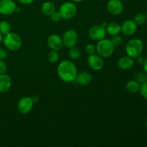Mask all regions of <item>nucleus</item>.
Here are the masks:
<instances>
[{
  "label": "nucleus",
  "mask_w": 147,
  "mask_h": 147,
  "mask_svg": "<svg viewBox=\"0 0 147 147\" xmlns=\"http://www.w3.org/2000/svg\"><path fill=\"white\" fill-rule=\"evenodd\" d=\"M57 73L59 78L62 81L65 83H71L76 80L78 74V69L73 61L64 60L59 63Z\"/></svg>",
  "instance_id": "nucleus-1"
},
{
  "label": "nucleus",
  "mask_w": 147,
  "mask_h": 147,
  "mask_svg": "<svg viewBox=\"0 0 147 147\" xmlns=\"http://www.w3.org/2000/svg\"><path fill=\"white\" fill-rule=\"evenodd\" d=\"M144 51V43L139 38H133L129 40L126 45V53L133 59L141 56Z\"/></svg>",
  "instance_id": "nucleus-2"
},
{
  "label": "nucleus",
  "mask_w": 147,
  "mask_h": 147,
  "mask_svg": "<svg viewBox=\"0 0 147 147\" xmlns=\"http://www.w3.org/2000/svg\"><path fill=\"white\" fill-rule=\"evenodd\" d=\"M3 43L7 50L10 51H17L22 45V40L18 34L11 32L4 35Z\"/></svg>",
  "instance_id": "nucleus-3"
},
{
  "label": "nucleus",
  "mask_w": 147,
  "mask_h": 147,
  "mask_svg": "<svg viewBox=\"0 0 147 147\" xmlns=\"http://www.w3.org/2000/svg\"><path fill=\"white\" fill-rule=\"evenodd\" d=\"M96 53L103 58H108L113 55L114 52L115 46L112 43L111 40L104 38L98 41L96 45Z\"/></svg>",
  "instance_id": "nucleus-4"
},
{
  "label": "nucleus",
  "mask_w": 147,
  "mask_h": 147,
  "mask_svg": "<svg viewBox=\"0 0 147 147\" xmlns=\"http://www.w3.org/2000/svg\"><path fill=\"white\" fill-rule=\"evenodd\" d=\"M59 12L63 20H71L77 13V6L73 1H65L60 5Z\"/></svg>",
  "instance_id": "nucleus-5"
},
{
  "label": "nucleus",
  "mask_w": 147,
  "mask_h": 147,
  "mask_svg": "<svg viewBox=\"0 0 147 147\" xmlns=\"http://www.w3.org/2000/svg\"><path fill=\"white\" fill-rule=\"evenodd\" d=\"M88 34L91 40L98 42L106 38L107 32L105 27H103L100 24H96V25L90 27V28L88 30Z\"/></svg>",
  "instance_id": "nucleus-6"
},
{
  "label": "nucleus",
  "mask_w": 147,
  "mask_h": 147,
  "mask_svg": "<svg viewBox=\"0 0 147 147\" xmlns=\"http://www.w3.org/2000/svg\"><path fill=\"white\" fill-rule=\"evenodd\" d=\"M62 40H63V45L70 48V47L76 46V45L78 42V34L75 30H68L64 32L62 37Z\"/></svg>",
  "instance_id": "nucleus-7"
},
{
  "label": "nucleus",
  "mask_w": 147,
  "mask_h": 147,
  "mask_svg": "<svg viewBox=\"0 0 147 147\" xmlns=\"http://www.w3.org/2000/svg\"><path fill=\"white\" fill-rule=\"evenodd\" d=\"M34 103V102L32 98L27 97V96L22 97L20 99L17 103V111L21 114H27L32 110Z\"/></svg>",
  "instance_id": "nucleus-8"
},
{
  "label": "nucleus",
  "mask_w": 147,
  "mask_h": 147,
  "mask_svg": "<svg viewBox=\"0 0 147 147\" xmlns=\"http://www.w3.org/2000/svg\"><path fill=\"white\" fill-rule=\"evenodd\" d=\"M88 65L93 70L98 71L100 70L104 66V61L103 57H100L98 54L89 55L87 58Z\"/></svg>",
  "instance_id": "nucleus-9"
},
{
  "label": "nucleus",
  "mask_w": 147,
  "mask_h": 147,
  "mask_svg": "<svg viewBox=\"0 0 147 147\" xmlns=\"http://www.w3.org/2000/svg\"><path fill=\"white\" fill-rule=\"evenodd\" d=\"M17 4L14 0H1L0 1V14L10 15L15 12Z\"/></svg>",
  "instance_id": "nucleus-10"
},
{
  "label": "nucleus",
  "mask_w": 147,
  "mask_h": 147,
  "mask_svg": "<svg viewBox=\"0 0 147 147\" xmlns=\"http://www.w3.org/2000/svg\"><path fill=\"white\" fill-rule=\"evenodd\" d=\"M123 4L121 0H109L107 4V9L111 14L120 15L123 11Z\"/></svg>",
  "instance_id": "nucleus-11"
},
{
  "label": "nucleus",
  "mask_w": 147,
  "mask_h": 147,
  "mask_svg": "<svg viewBox=\"0 0 147 147\" xmlns=\"http://www.w3.org/2000/svg\"><path fill=\"white\" fill-rule=\"evenodd\" d=\"M121 32L126 36H132L136 33L137 30V24L134 20H125L121 24Z\"/></svg>",
  "instance_id": "nucleus-12"
},
{
  "label": "nucleus",
  "mask_w": 147,
  "mask_h": 147,
  "mask_svg": "<svg viewBox=\"0 0 147 147\" xmlns=\"http://www.w3.org/2000/svg\"><path fill=\"white\" fill-rule=\"evenodd\" d=\"M47 43L48 47L51 50H56V51H59L61 50L63 46L62 37L56 34H53L49 36L47 40Z\"/></svg>",
  "instance_id": "nucleus-13"
},
{
  "label": "nucleus",
  "mask_w": 147,
  "mask_h": 147,
  "mask_svg": "<svg viewBox=\"0 0 147 147\" xmlns=\"http://www.w3.org/2000/svg\"><path fill=\"white\" fill-rule=\"evenodd\" d=\"M12 86L11 77L7 73L0 74V93L8 92Z\"/></svg>",
  "instance_id": "nucleus-14"
},
{
  "label": "nucleus",
  "mask_w": 147,
  "mask_h": 147,
  "mask_svg": "<svg viewBox=\"0 0 147 147\" xmlns=\"http://www.w3.org/2000/svg\"><path fill=\"white\" fill-rule=\"evenodd\" d=\"M134 59L129 56H123L117 62V65L119 69L123 70H128L131 68L134 65Z\"/></svg>",
  "instance_id": "nucleus-15"
},
{
  "label": "nucleus",
  "mask_w": 147,
  "mask_h": 147,
  "mask_svg": "<svg viewBox=\"0 0 147 147\" xmlns=\"http://www.w3.org/2000/svg\"><path fill=\"white\" fill-rule=\"evenodd\" d=\"M76 82L82 86H87L92 81V76L87 71H82L78 73L76 76Z\"/></svg>",
  "instance_id": "nucleus-16"
},
{
  "label": "nucleus",
  "mask_w": 147,
  "mask_h": 147,
  "mask_svg": "<svg viewBox=\"0 0 147 147\" xmlns=\"http://www.w3.org/2000/svg\"><path fill=\"white\" fill-rule=\"evenodd\" d=\"M41 11L45 16H50L54 11H56L55 5L53 2L50 1H45L41 7Z\"/></svg>",
  "instance_id": "nucleus-17"
},
{
  "label": "nucleus",
  "mask_w": 147,
  "mask_h": 147,
  "mask_svg": "<svg viewBox=\"0 0 147 147\" xmlns=\"http://www.w3.org/2000/svg\"><path fill=\"white\" fill-rule=\"evenodd\" d=\"M106 32L112 36L117 35L121 32V26L118 22H111L106 27Z\"/></svg>",
  "instance_id": "nucleus-18"
},
{
  "label": "nucleus",
  "mask_w": 147,
  "mask_h": 147,
  "mask_svg": "<svg viewBox=\"0 0 147 147\" xmlns=\"http://www.w3.org/2000/svg\"><path fill=\"white\" fill-rule=\"evenodd\" d=\"M126 90L131 93H136L139 91L140 83H138L136 80H129L126 85Z\"/></svg>",
  "instance_id": "nucleus-19"
},
{
  "label": "nucleus",
  "mask_w": 147,
  "mask_h": 147,
  "mask_svg": "<svg viewBox=\"0 0 147 147\" xmlns=\"http://www.w3.org/2000/svg\"><path fill=\"white\" fill-rule=\"evenodd\" d=\"M68 55L71 60H78L81 55V52L79 48H78L76 46L70 47L68 51Z\"/></svg>",
  "instance_id": "nucleus-20"
},
{
  "label": "nucleus",
  "mask_w": 147,
  "mask_h": 147,
  "mask_svg": "<svg viewBox=\"0 0 147 147\" xmlns=\"http://www.w3.org/2000/svg\"><path fill=\"white\" fill-rule=\"evenodd\" d=\"M11 24L8 22L5 21V20H3V21L0 22V32L3 35H6V34H9V32H11Z\"/></svg>",
  "instance_id": "nucleus-21"
},
{
  "label": "nucleus",
  "mask_w": 147,
  "mask_h": 147,
  "mask_svg": "<svg viewBox=\"0 0 147 147\" xmlns=\"http://www.w3.org/2000/svg\"><path fill=\"white\" fill-rule=\"evenodd\" d=\"M59 59H60V55H59L58 51L51 50L47 54V60L50 63H53V64L56 63L59 61Z\"/></svg>",
  "instance_id": "nucleus-22"
},
{
  "label": "nucleus",
  "mask_w": 147,
  "mask_h": 147,
  "mask_svg": "<svg viewBox=\"0 0 147 147\" xmlns=\"http://www.w3.org/2000/svg\"><path fill=\"white\" fill-rule=\"evenodd\" d=\"M134 21L137 25H143L146 22V16L144 13H138L135 15Z\"/></svg>",
  "instance_id": "nucleus-23"
},
{
  "label": "nucleus",
  "mask_w": 147,
  "mask_h": 147,
  "mask_svg": "<svg viewBox=\"0 0 147 147\" xmlns=\"http://www.w3.org/2000/svg\"><path fill=\"white\" fill-rule=\"evenodd\" d=\"M136 80L140 84L146 83L147 82V73L145 71L138 72L136 75Z\"/></svg>",
  "instance_id": "nucleus-24"
},
{
  "label": "nucleus",
  "mask_w": 147,
  "mask_h": 147,
  "mask_svg": "<svg viewBox=\"0 0 147 147\" xmlns=\"http://www.w3.org/2000/svg\"><path fill=\"white\" fill-rule=\"evenodd\" d=\"M139 92L144 98L147 100V82L140 84V88H139Z\"/></svg>",
  "instance_id": "nucleus-25"
},
{
  "label": "nucleus",
  "mask_w": 147,
  "mask_h": 147,
  "mask_svg": "<svg viewBox=\"0 0 147 147\" xmlns=\"http://www.w3.org/2000/svg\"><path fill=\"white\" fill-rule=\"evenodd\" d=\"M111 42L113 44V45L115 47H117V46H119L121 45L122 42H123V40H122V37H121L119 34H117V35L113 36V37L111 38Z\"/></svg>",
  "instance_id": "nucleus-26"
},
{
  "label": "nucleus",
  "mask_w": 147,
  "mask_h": 147,
  "mask_svg": "<svg viewBox=\"0 0 147 147\" xmlns=\"http://www.w3.org/2000/svg\"><path fill=\"white\" fill-rule=\"evenodd\" d=\"M86 51L88 55L94 54L96 53V47L93 44H88L86 47Z\"/></svg>",
  "instance_id": "nucleus-27"
},
{
  "label": "nucleus",
  "mask_w": 147,
  "mask_h": 147,
  "mask_svg": "<svg viewBox=\"0 0 147 147\" xmlns=\"http://www.w3.org/2000/svg\"><path fill=\"white\" fill-rule=\"evenodd\" d=\"M50 17V19H51V20L53 22H58L60 21V20L62 19L60 12L57 11H54V12H53Z\"/></svg>",
  "instance_id": "nucleus-28"
},
{
  "label": "nucleus",
  "mask_w": 147,
  "mask_h": 147,
  "mask_svg": "<svg viewBox=\"0 0 147 147\" xmlns=\"http://www.w3.org/2000/svg\"><path fill=\"white\" fill-rule=\"evenodd\" d=\"M7 71V65L4 60H0V74H4Z\"/></svg>",
  "instance_id": "nucleus-29"
},
{
  "label": "nucleus",
  "mask_w": 147,
  "mask_h": 147,
  "mask_svg": "<svg viewBox=\"0 0 147 147\" xmlns=\"http://www.w3.org/2000/svg\"><path fill=\"white\" fill-rule=\"evenodd\" d=\"M8 53L4 49L0 47V60H5L7 58Z\"/></svg>",
  "instance_id": "nucleus-30"
},
{
  "label": "nucleus",
  "mask_w": 147,
  "mask_h": 147,
  "mask_svg": "<svg viewBox=\"0 0 147 147\" xmlns=\"http://www.w3.org/2000/svg\"><path fill=\"white\" fill-rule=\"evenodd\" d=\"M17 1L22 4H32L34 0H17Z\"/></svg>",
  "instance_id": "nucleus-31"
},
{
  "label": "nucleus",
  "mask_w": 147,
  "mask_h": 147,
  "mask_svg": "<svg viewBox=\"0 0 147 147\" xmlns=\"http://www.w3.org/2000/svg\"><path fill=\"white\" fill-rule=\"evenodd\" d=\"M136 63H137L138 64H139V65L144 64V60L143 57H142V55L139 56V57H138L137 58H136Z\"/></svg>",
  "instance_id": "nucleus-32"
},
{
  "label": "nucleus",
  "mask_w": 147,
  "mask_h": 147,
  "mask_svg": "<svg viewBox=\"0 0 147 147\" xmlns=\"http://www.w3.org/2000/svg\"><path fill=\"white\" fill-rule=\"evenodd\" d=\"M143 65H144V71L147 73V57L144 60Z\"/></svg>",
  "instance_id": "nucleus-33"
},
{
  "label": "nucleus",
  "mask_w": 147,
  "mask_h": 147,
  "mask_svg": "<svg viewBox=\"0 0 147 147\" xmlns=\"http://www.w3.org/2000/svg\"><path fill=\"white\" fill-rule=\"evenodd\" d=\"M100 25L103 26V27H105V28H106V27H107V25H108V23L106 22H103L101 23V24H100Z\"/></svg>",
  "instance_id": "nucleus-34"
},
{
  "label": "nucleus",
  "mask_w": 147,
  "mask_h": 147,
  "mask_svg": "<svg viewBox=\"0 0 147 147\" xmlns=\"http://www.w3.org/2000/svg\"><path fill=\"white\" fill-rule=\"evenodd\" d=\"M3 39H4V35L0 32V43H1L3 42Z\"/></svg>",
  "instance_id": "nucleus-35"
},
{
  "label": "nucleus",
  "mask_w": 147,
  "mask_h": 147,
  "mask_svg": "<svg viewBox=\"0 0 147 147\" xmlns=\"http://www.w3.org/2000/svg\"><path fill=\"white\" fill-rule=\"evenodd\" d=\"M72 1H73L74 3H79V2H82L84 0H71Z\"/></svg>",
  "instance_id": "nucleus-36"
},
{
  "label": "nucleus",
  "mask_w": 147,
  "mask_h": 147,
  "mask_svg": "<svg viewBox=\"0 0 147 147\" xmlns=\"http://www.w3.org/2000/svg\"><path fill=\"white\" fill-rule=\"evenodd\" d=\"M146 127L147 128V119H146Z\"/></svg>",
  "instance_id": "nucleus-37"
},
{
  "label": "nucleus",
  "mask_w": 147,
  "mask_h": 147,
  "mask_svg": "<svg viewBox=\"0 0 147 147\" xmlns=\"http://www.w3.org/2000/svg\"><path fill=\"white\" fill-rule=\"evenodd\" d=\"M146 22H147V16H146Z\"/></svg>",
  "instance_id": "nucleus-38"
},
{
  "label": "nucleus",
  "mask_w": 147,
  "mask_h": 147,
  "mask_svg": "<svg viewBox=\"0 0 147 147\" xmlns=\"http://www.w3.org/2000/svg\"><path fill=\"white\" fill-rule=\"evenodd\" d=\"M0 1H1V0H0Z\"/></svg>",
  "instance_id": "nucleus-39"
}]
</instances>
